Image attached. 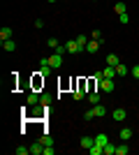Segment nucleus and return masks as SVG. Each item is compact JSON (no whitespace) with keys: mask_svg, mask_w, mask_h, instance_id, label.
<instances>
[{"mask_svg":"<svg viewBox=\"0 0 139 155\" xmlns=\"http://www.w3.org/2000/svg\"><path fill=\"white\" fill-rule=\"evenodd\" d=\"M88 153H91V155H102V153H104V146H98V143H93L91 148H88Z\"/></svg>","mask_w":139,"mask_h":155,"instance_id":"nucleus-14","label":"nucleus"},{"mask_svg":"<svg viewBox=\"0 0 139 155\" xmlns=\"http://www.w3.org/2000/svg\"><path fill=\"white\" fill-rule=\"evenodd\" d=\"M37 104H40V93L30 91L28 93V107H37Z\"/></svg>","mask_w":139,"mask_h":155,"instance_id":"nucleus-5","label":"nucleus"},{"mask_svg":"<svg viewBox=\"0 0 139 155\" xmlns=\"http://www.w3.org/2000/svg\"><path fill=\"white\" fill-rule=\"evenodd\" d=\"M107 65H111V67H118V65H121V58L116 56V53H109V56H107Z\"/></svg>","mask_w":139,"mask_h":155,"instance_id":"nucleus-10","label":"nucleus"},{"mask_svg":"<svg viewBox=\"0 0 139 155\" xmlns=\"http://www.w3.org/2000/svg\"><path fill=\"white\" fill-rule=\"evenodd\" d=\"M56 153V148H53V146H44V155H53Z\"/></svg>","mask_w":139,"mask_h":155,"instance_id":"nucleus-31","label":"nucleus"},{"mask_svg":"<svg viewBox=\"0 0 139 155\" xmlns=\"http://www.w3.org/2000/svg\"><path fill=\"white\" fill-rule=\"evenodd\" d=\"M53 102V97L51 95H46V93H42L40 95V104H44V107H49V104Z\"/></svg>","mask_w":139,"mask_h":155,"instance_id":"nucleus-19","label":"nucleus"},{"mask_svg":"<svg viewBox=\"0 0 139 155\" xmlns=\"http://www.w3.org/2000/svg\"><path fill=\"white\" fill-rule=\"evenodd\" d=\"M104 155H116V146H114L111 141L104 143Z\"/></svg>","mask_w":139,"mask_h":155,"instance_id":"nucleus-20","label":"nucleus"},{"mask_svg":"<svg viewBox=\"0 0 139 155\" xmlns=\"http://www.w3.org/2000/svg\"><path fill=\"white\" fill-rule=\"evenodd\" d=\"M30 153H33V155H44V143H42V141H35L33 146H30Z\"/></svg>","mask_w":139,"mask_h":155,"instance_id":"nucleus-7","label":"nucleus"},{"mask_svg":"<svg viewBox=\"0 0 139 155\" xmlns=\"http://www.w3.org/2000/svg\"><path fill=\"white\" fill-rule=\"evenodd\" d=\"M65 49H67V53H79V51H84L79 46V42L77 39H70V42H65Z\"/></svg>","mask_w":139,"mask_h":155,"instance_id":"nucleus-1","label":"nucleus"},{"mask_svg":"<svg viewBox=\"0 0 139 155\" xmlns=\"http://www.w3.org/2000/svg\"><path fill=\"white\" fill-rule=\"evenodd\" d=\"M88 102H91V104H100V93L91 91V93H88Z\"/></svg>","mask_w":139,"mask_h":155,"instance_id":"nucleus-16","label":"nucleus"},{"mask_svg":"<svg viewBox=\"0 0 139 155\" xmlns=\"http://www.w3.org/2000/svg\"><path fill=\"white\" fill-rule=\"evenodd\" d=\"M46 44H49V46H51V49H53V51H56V49H58V39H56V37H49V39H46Z\"/></svg>","mask_w":139,"mask_h":155,"instance_id":"nucleus-26","label":"nucleus"},{"mask_svg":"<svg viewBox=\"0 0 139 155\" xmlns=\"http://www.w3.org/2000/svg\"><path fill=\"white\" fill-rule=\"evenodd\" d=\"M132 74H134V77L139 79V65H134V70H132Z\"/></svg>","mask_w":139,"mask_h":155,"instance_id":"nucleus-32","label":"nucleus"},{"mask_svg":"<svg viewBox=\"0 0 139 155\" xmlns=\"http://www.w3.org/2000/svg\"><path fill=\"white\" fill-rule=\"evenodd\" d=\"M93 143H95V137H84L81 139V148H91Z\"/></svg>","mask_w":139,"mask_h":155,"instance_id":"nucleus-17","label":"nucleus"},{"mask_svg":"<svg viewBox=\"0 0 139 155\" xmlns=\"http://www.w3.org/2000/svg\"><path fill=\"white\" fill-rule=\"evenodd\" d=\"M0 39H12V28H0Z\"/></svg>","mask_w":139,"mask_h":155,"instance_id":"nucleus-18","label":"nucleus"},{"mask_svg":"<svg viewBox=\"0 0 139 155\" xmlns=\"http://www.w3.org/2000/svg\"><path fill=\"white\" fill-rule=\"evenodd\" d=\"M91 39H98V42H102V32H100V30H93V32H91Z\"/></svg>","mask_w":139,"mask_h":155,"instance_id":"nucleus-27","label":"nucleus"},{"mask_svg":"<svg viewBox=\"0 0 139 155\" xmlns=\"http://www.w3.org/2000/svg\"><path fill=\"white\" fill-rule=\"evenodd\" d=\"M127 153H130V146L125 141L121 143V146H116V155H127Z\"/></svg>","mask_w":139,"mask_h":155,"instance_id":"nucleus-15","label":"nucleus"},{"mask_svg":"<svg viewBox=\"0 0 139 155\" xmlns=\"http://www.w3.org/2000/svg\"><path fill=\"white\" fill-rule=\"evenodd\" d=\"M100 46H102V42H98V39H91V42L86 44V51H88V53H95Z\"/></svg>","mask_w":139,"mask_h":155,"instance_id":"nucleus-8","label":"nucleus"},{"mask_svg":"<svg viewBox=\"0 0 139 155\" xmlns=\"http://www.w3.org/2000/svg\"><path fill=\"white\" fill-rule=\"evenodd\" d=\"M40 141L44 143V146H53V139L49 137V132H44V134H42V139H40Z\"/></svg>","mask_w":139,"mask_h":155,"instance_id":"nucleus-24","label":"nucleus"},{"mask_svg":"<svg viewBox=\"0 0 139 155\" xmlns=\"http://www.w3.org/2000/svg\"><path fill=\"white\" fill-rule=\"evenodd\" d=\"M49 65H51L53 70H56V67H60V65H63V56H58V53L49 56Z\"/></svg>","mask_w":139,"mask_h":155,"instance_id":"nucleus-6","label":"nucleus"},{"mask_svg":"<svg viewBox=\"0 0 139 155\" xmlns=\"http://www.w3.org/2000/svg\"><path fill=\"white\" fill-rule=\"evenodd\" d=\"M46 2H56V0H46Z\"/></svg>","mask_w":139,"mask_h":155,"instance_id":"nucleus-33","label":"nucleus"},{"mask_svg":"<svg viewBox=\"0 0 139 155\" xmlns=\"http://www.w3.org/2000/svg\"><path fill=\"white\" fill-rule=\"evenodd\" d=\"M111 118L116 120V123H123V120L127 118V111L125 109H116V111H111Z\"/></svg>","mask_w":139,"mask_h":155,"instance_id":"nucleus-4","label":"nucleus"},{"mask_svg":"<svg viewBox=\"0 0 139 155\" xmlns=\"http://www.w3.org/2000/svg\"><path fill=\"white\" fill-rule=\"evenodd\" d=\"M116 74H118V77H125V74H130V70H127L125 65H118V67H116Z\"/></svg>","mask_w":139,"mask_h":155,"instance_id":"nucleus-25","label":"nucleus"},{"mask_svg":"<svg viewBox=\"0 0 139 155\" xmlns=\"http://www.w3.org/2000/svg\"><path fill=\"white\" fill-rule=\"evenodd\" d=\"M118 134H121V139H123V141H130V139H132V127H123Z\"/></svg>","mask_w":139,"mask_h":155,"instance_id":"nucleus-11","label":"nucleus"},{"mask_svg":"<svg viewBox=\"0 0 139 155\" xmlns=\"http://www.w3.org/2000/svg\"><path fill=\"white\" fill-rule=\"evenodd\" d=\"M102 74H104V79H114V77H116V67H111V65H107L104 70H102Z\"/></svg>","mask_w":139,"mask_h":155,"instance_id":"nucleus-12","label":"nucleus"},{"mask_svg":"<svg viewBox=\"0 0 139 155\" xmlns=\"http://www.w3.org/2000/svg\"><path fill=\"white\" fill-rule=\"evenodd\" d=\"M30 153V148H26V146H19V148H16V155H28Z\"/></svg>","mask_w":139,"mask_h":155,"instance_id":"nucleus-28","label":"nucleus"},{"mask_svg":"<svg viewBox=\"0 0 139 155\" xmlns=\"http://www.w3.org/2000/svg\"><path fill=\"white\" fill-rule=\"evenodd\" d=\"M114 12H116V14H125L127 12L125 2H116V5H114Z\"/></svg>","mask_w":139,"mask_h":155,"instance_id":"nucleus-21","label":"nucleus"},{"mask_svg":"<svg viewBox=\"0 0 139 155\" xmlns=\"http://www.w3.org/2000/svg\"><path fill=\"white\" fill-rule=\"evenodd\" d=\"M84 118H86V120H93V118H95V111H93V109H88L86 114H84Z\"/></svg>","mask_w":139,"mask_h":155,"instance_id":"nucleus-29","label":"nucleus"},{"mask_svg":"<svg viewBox=\"0 0 139 155\" xmlns=\"http://www.w3.org/2000/svg\"><path fill=\"white\" fill-rule=\"evenodd\" d=\"M40 86H44V77H42V72H35V77H33V91L40 93Z\"/></svg>","mask_w":139,"mask_h":155,"instance_id":"nucleus-3","label":"nucleus"},{"mask_svg":"<svg viewBox=\"0 0 139 155\" xmlns=\"http://www.w3.org/2000/svg\"><path fill=\"white\" fill-rule=\"evenodd\" d=\"M118 21H121V23H127V21H130V16H127V12H125V14H118Z\"/></svg>","mask_w":139,"mask_h":155,"instance_id":"nucleus-30","label":"nucleus"},{"mask_svg":"<svg viewBox=\"0 0 139 155\" xmlns=\"http://www.w3.org/2000/svg\"><path fill=\"white\" fill-rule=\"evenodd\" d=\"M2 49H5V51H16V42H14V39H2Z\"/></svg>","mask_w":139,"mask_h":155,"instance_id":"nucleus-9","label":"nucleus"},{"mask_svg":"<svg viewBox=\"0 0 139 155\" xmlns=\"http://www.w3.org/2000/svg\"><path fill=\"white\" fill-rule=\"evenodd\" d=\"M74 39H77V42H79V46H81V49H84V51H86V44H88V42H91V39H88L86 35H79V37H74Z\"/></svg>","mask_w":139,"mask_h":155,"instance_id":"nucleus-22","label":"nucleus"},{"mask_svg":"<svg viewBox=\"0 0 139 155\" xmlns=\"http://www.w3.org/2000/svg\"><path fill=\"white\" fill-rule=\"evenodd\" d=\"M107 141H109V137H107V134H98V137H95V143H98V146H104Z\"/></svg>","mask_w":139,"mask_h":155,"instance_id":"nucleus-23","label":"nucleus"},{"mask_svg":"<svg viewBox=\"0 0 139 155\" xmlns=\"http://www.w3.org/2000/svg\"><path fill=\"white\" fill-rule=\"evenodd\" d=\"M137 81H139V79H137Z\"/></svg>","mask_w":139,"mask_h":155,"instance_id":"nucleus-34","label":"nucleus"},{"mask_svg":"<svg viewBox=\"0 0 139 155\" xmlns=\"http://www.w3.org/2000/svg\"><path fill=\"white\" fill-rule=\"evenodd\" d=\"M98 88L100 91H104V93H111L114 91V79H102L98 84Z\"/></svg>","mask_w":139,"mask_h":155,"instance_id":"nucleus-2","label":"nucleus"},{"mask_svg":"<svg viewBox=\"0 0 139 155\" xmlns=\"http://www.w3.org/2000/svg\"><path fill=\"white\" fill-rule=\"evenodd\" d=\"M93 111H95V118H102L107 114V109L102 107V104H93Z\"/></svg>","mask_w":139,"mask_h":155,"instance_id":"nucleus-13","label":"nucleus"}]
</instances>
